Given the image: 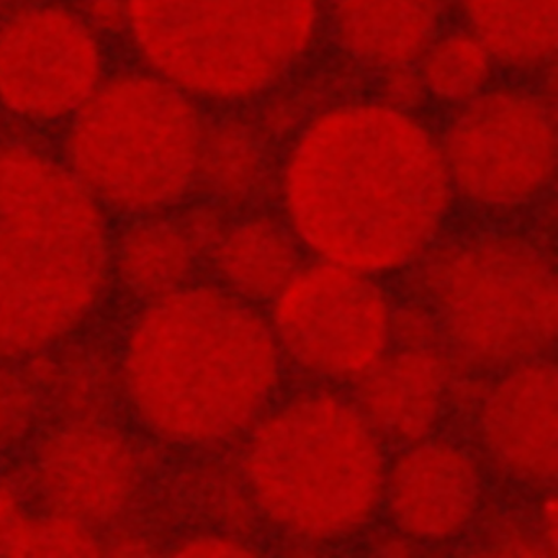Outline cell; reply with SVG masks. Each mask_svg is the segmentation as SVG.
<instances>
[{
    "label": "cell",
    "mask_w": 558,
    "mask_h": 558,
    "mask_svg": "<svg viewBox=\"0 0 558 558\" xmlns=\"http://www.w3.org/2000/svg\"><path fill=\"white\" fill-rule=\"evenodd\" d=\"M414 66L424 94L453 109L488 89L496 70L492 54L465 28L440 31Z\"/></svg>",
    "instance_id": "20"
},
{
    "label": "cell",
    "mask_w": 558,
    "mask_h": 558,
    "mask_svg": "<svg viewBox=\"0 0 558 558\" xmlns=\"http://www.w3.org/2000/svg\"><path fill=\"white\" fill-rule=\"evenodd\" d=\"M279 194L283 221L313 259L374 277L426 256L456 198L439 138L385 100L316 113L287 149Z\"/></svg>",
    "instance_id": "1"
},
{
    "label": "cell",
    "mask_w": 558,
    "mask_h": 558,
    "mask_svg": "<svg viewBox=\"0 0 558 558\" xmlns=\"http://www.w3.org/2000/svg\"><path fill=\"white\" fill-rule=\"evenodd\" d=\"M384 444L354 400L303 391L272 404L247 433L244 478L277 531L336 544L364 531L381 509Z\"/></svg>",
    "instance_id": "4"
},
{
    "label": "cell",
    "mask_w": 558,
    "mask_h": 558,
    "mask_svg": "<svg viewBox=\"0 0 558 558\" xmlns=\"http://www.w3.org/2000/svg\"><path fill=\"white\" fill-rule=\"evenodd\" d=\"M282 375L266 316L220 283L194 280L142 302L120 349L130 413L149 436L184 449L250 433Z\"/></svg>",
    "instance_id": "2"
},
{
    "label": "cell",
    "mask_w": 558,
    "mask_h": 558,
    "mask_svg": "<svg viewBox=\"0 0 558 558\" xmlns=\"http://www.w3.org/2000/svg\"><path fill=\"white\" fill-rule=\"evenodd\" d=\"M453 195L492 214L541 201L557 172L550 100L518 86H489L457 107L439 138Z\"/></svg>",
    "instance_id": "8"
},
{
    "label": "cell",
    "mask_w": 558,
    "mask_h": 558,
    "mask_svg": "<svg viewBox=\"0 0 558 558\" xmlns=\"http://www.w3.org/2000/svg\"><path fill=\"white\" fill-rule=\"evenodd\" d=\"M264 159L257 140L244 126L207 125L198 185L225 201H244L259 189Z\"/></svg>",
    "instance_id": "21"
},
{
    "label": "cell",
    "mask_w": 558,
    "mask_h": 558,
    "mask_svg": "<svg viewBox=\"0 0 558 558\" xmlns=\"http://www.w3.org/2000/svg\"><path fill=\"white\" fill-rule=\"evenodd\" d=\"M480 442L509 478L554 485L558 466L557 368L547 357L501 371L482 398Z\"/></svg>",
    "instance_id": "13"
},
{
    "label": "cell",
    "mask_w": 558,
    "mask_h": 558,
    "mask_svg": "<svg viewBox=\"0 0 558 558\" xmlns=\"http://www.w3.org/2000/svg\"><path fill=\"white\" fill-rule=\"evenodd\" d=\"M354 384V403L378 437L404 446L439 426L452 368L436 342H403L390 345Z\"/></svg>",
    "instance_id": "14"
},
{
    "label": "cell",
    "mask_w": 558,
    "mask_h": 558,
    "mask_svg": "<svg viewBox=\"0 0 558 558\" xmlns=\"http://www.w3.org/2000/svg\"><path fill=\"white\" fill-rule=\"evenodd\" d=\"M205 132L187 94L149 71L120 73L68 122L63 162L109 215L166 214L198 185Z\"/></svg>",
    "instance_id": "6"
},
{
    "label": "cell",
    "mask_w": 558,
    "mask_h": 558,
    "mask_svg": "<svg viewBox=\"0 0 558 558\" xmlns=\"http://www.w3.org/2000/svg\"><path fill=\"white\" fill-rule=\"evenodd\" d=\"M129 221L113 234L112 280L142 302L194 282L204 246L197 228L169 211Z\"/></svg>",
    "instance_id": "16"
},
{
    "label": "cell",
    "mask_w": 558,
    "mask_h": 558,
    "mask_svg": "<svg viewBox=\"0 0 558 558\" xmlns=\"http://www.w3.org/2000/svg\"><path fill=\"white\" fill-rule=\"evenodd\" d=\"M4 423H5V416L4 413H2V408H0V442H2V437H4Z\"/></svg>",
    "instance_id": "24"
},
{
    "label": "cell",
    "mask_w": 558,
    "mask_h": 558,
    "mask_svg": "<svg viewBox=\"0 0 558 558\" xmlns=\"http://www.w3.org/2000/svg\"><path fill=\"white\" fill-rule=\"evenodd\" d=\"M325 0H122V25L149 73L195 102L238 106L305 60Z\"/></svg>",
    "instance_id": "5"
},
{
    "label": "cell",
    "mask_w": 558,
    "mask_h": 558,
    "mask_svg": "<svg viewBox=\"0 0 558 558\" xmlns=\"http://www.w3.org/2000/svg\"><path fill=\"white\" fill-rule=\"evenodd\" d=\"M32 482L41 508L97 531L133 505L142 469L122 434L102 424L71 423L38 444Z\"/></svg>",
    "instance_id": "11"
},
{
    "label": "cell",
    "mask_w": 558,
    "mask_h": 558,
    "mask_svg": "<svg viewBox=\"0 0 558 558\" xmlns=\"http://www.w3.org/2000/svg\"><path fill=\"white\" fill-rule=\"evenodd\" d=\"M109 214L63 159L0 143V364L76 335L112 280Z\"/></svg>",
    "instance_id": "3"
},
{
    "label": "cell",
    "mask_w": 558,
    "mask_h": 558,
    "mask_svg": "<svg viewBox=\"0 0 558 558\" xmlns=\"http://www.w3.org/2000/svg\"><path fill=\"white\" fill-rule=\"evenodd\" d=\"M106 77V51L86 15L34 4L0 22V109L12 119L70 122Z\"/></svg>",
    "instance_id": "10"
},
{
    "label": "cell",
    "mask_w": 558,
    "mask_h": 558,
    "mask_svg": "<svg viewBox=\"0 0 558 558\" xmlns=\"http://www.w3.org/2000/svg\"><path fill=\"white\" fill-rule=\"evenodd\" d=\"M463 28L506 70L534 73L557 53V0H459Z\"/></svg>",
    "instance_id": "18"
},
{
    "label": "cell",
    "mask_w": 558,
    "mask_h": 558,
    "mask_svg": "<svg viewBox=\"0 0 558 558\" xmlns=\"http://www.w3.org/2000/svg\"><path fill=\"white\" fill-rule=\"evenodd\" d=\"M104 554L86 525L32 506L28 496L0 480V557H93Z\"/></svg>",
    "instance_id": "19"
},
{
    "label": "cell",
    "mask_w": 558,
    "mask_h": 558,
    "mask_svg": "<svg viewBox=\"0 0 558 558\" xmlns=\"http://www.w3.org/2000/svg\"><path fill=\"white\" fill-rule=\"evenodd\" d=\"M302 251L286 221L256 215L221 230L210 256L218 283L256 306L272 302L292 279L303 264Z\"/></svg>",
    "instance_id": "17"
},
{
    "label": "cell",
    "mask_w": 558,
    "mask_h": 558,
    "mask_svg": "<svg viewBox=\"0 0 558 558\" xmlns=\"http://www.w3.org/2000/svg\"><path fill=\"white\" fill-rule=\"evenodd\" d=\"M482 495L475 457L462 444L430 434L388 459L381 509L408 541L442 544L475 521Z\"/></svg>",
    "instance_id": "12"
},
{
    "label": "cell",
    "mask_w": 558,
    "mask_h": 558,
    "mask_svg": "<svg viewBox=\"0 0 558 558\" xmlns=\"http://www.w3.org/2000/svg\"><path fill=\"white\" fill-rule=\"evenodd\" d=\"M440 338L462 361L488 371L547 357L558 326L557 274L527 238L480 233L437 250L423 269Z\"/></svg>",
    "instance_id": "7"
},
{
    "label": "cell",
    "mask_w": 558,
    "mask_h": 558,
    "mask_svg": "<svg viewBox=\"0 0 558 558\" xmlns=\"http://www.w3.org/2000/svg\"><path fill=\"white\" fill-rule=\"evenodd\" d=\"M283 362L323 381H355L393 342V310L374 276L303 263L269 303Z\"/></svg>",
    "instance_id": "9"
},
{
    "label": "cell",
    "mask_w": 558,
    "mask_h": 558,
    "mask_svg": "<svg viewBox=\"0 0 558 558\" xmlns=\"http://www.w3.org/2000/svg\"><path fill=\"white\" fill-rule=\"evenodd\" d=\"M442 0H325L342 53L380 74L414 66L442 31Z\"/></svg>",
    "instance_id": "15"
},
{
    "label": "cell",
    "mask_w": 558,
    "mask_h": 558,
    "mask_svg": "<svg viewBox=\"0 0 558 558\" xmlns=\"http://www.w3.org/2000/svg\"><path fill=\"white\" fill-rule=\"evenodd\" d=\"M538 521H541L542 542L554 555L557 551V506H555L554 495L542 502Z\"/></svg>",
    "instance_id": "23"
},
{
    "label": "cell",
    "mask_w": 558,
    "mask_h": 558,
    "mask_svg": "<svg viewBox=\"0 0 558 558\" xmlns=\"http://www.w3.org/2000/svg\"><path fill=\"white\" fill-rule=\"evenodd\" d=\"M175 557H253L259 550L250 542L227 532H195L171 547Z\"/></svg>",
    "instance_id": "22"
}]
</instances>
